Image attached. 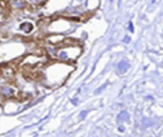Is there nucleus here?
I'll use <instances>...</instances> for the list:
<instances>
[{
  "instance_id": "obj_2",
  "label": "nucleus",
  "mask_w": 163,
  "mask_h": 137,
  "mask_svg": "<svg viewBox=\"0 0 163 137\" xmlns=\"http://www.w3.org/2000/svg\"><path fill=\"white\" fill-rule=\"evenodd\" d=\"M119 120H122V119H125V120H127L128 119V115H127V113L126 112H123L120 113V115H119V118H118Z\"/></svg>"
},
{
  "instance_id": "obj_1",
  "label": "nucleus",
  "mask_w": 163,
  "mask_h": 137,
  "mask_svg": "<svg viewBox=\"0 0 163 137\" xmlns=\"http://www.w3.org/2000/svg\"><path fill=\"white\" fill-rule=\"evenodd\" d=\"M127 68H128V63L125 62V61H122V62L118 65V69H119L120 71H125Z\"/></svg>"
}]
</instances>
